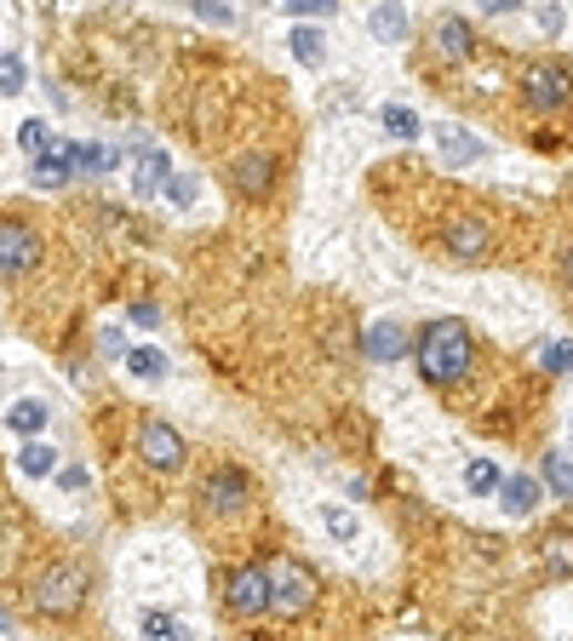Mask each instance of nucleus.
Returning <instances> with one entry per match:
<instances>
[{
  "label": "nucleus",
  "instance_id": "nucleus-33",
  "mask_svg": "<svg viewBox=\"0 0 573 641\" xmlns=\"http://www.w3.org/2000/svg\"><path fill=\"white\" fill-rule=\"evenodd\" d=\"M166 178H173V173H166ZM166 195H173L178 207H190V184H184V178H173V184H166Z\"/></svg>",
  "mask_w": 573,
  "mask_h": 641
},
{
  "label": "nucleus",
  "instance_id": "nucleus-15",
  "mask_svg": "<svg viewBox=\"0 0 573 641\" xmlns=\"http://www.w3.org/2000/svg\"><path fill=\"white\" fill-rule=\"evenodd\" d=\"M374 35L379 41H408V12H401L396 0H385V7L374 12Z\"/></svg>",
  "mask_w": 573,
  "mask_h": 641
},
{
  "label": "nucleus",
  "instance_id": "nucleus-18",
  "mask_svg": "<svg viewBox=\"0 0 573 641\" xmlns=\"http://www.w3.org/2000/svg\"><path fill=\"white\" fill-rule=\"evenodd\" d=\"M7 430H18V435L47 430V407H41V401H18V407L7 413Z\"/></svg>",
  "mask_w": 573,
  "mask_h": 641
},
{
  "label": "nucleus",
  "instance_id": "nucleus-3",
  "mask_svg": "<svg viewBox=\"0 0 573 641\" xmlns=\"http://www.w3.org/2000/svg\"><path fill=\"white\" fill-rule=\"evenodd\" d=\"M264 579H269V613H276L282 624H298L305 613H316L321 579L298 556H276V561L264 567Z\"/></svg>",
  "mask_w": 573,
  "mask_h": 641
},
{
  "label": "nucleus",
  "instance_id": "nucleus-13",
  "mask_svg": "<svg viewBox=\"0 0 573 641\" xmlns=\"http://www.w3.org/2000/svg\"><path fill=\"white\" fill-rule=\"evenodd\" d=\"M35 178L41 184H70L75 178V166H70V144H47V149H35Z\"/></svg>",
  "mask_w": 573,
  "mask_h": 641
},
{
  "label": "nucleus",
  "instance_id": "nucleus-27",
  "mask_svg": "<svg viewBox=\"0 0 573 641\" xmlns=\"http://www.w3.org/2000/svg\"><path fill=\"white\" fill-rule=\"evenodd\" d=\"M539 366H545V373H567V339H556V344H545V350H539Z\"/></svg>",
  "mask_w": 573,
  "mask_h": 641
},
{
  "label": "nucleus",
  "instance_id": "nucleus-29",
  "mask_svg": "<svg viewBox=\"0 0 573 641\" xmlns=\"http://www.w3.org/2000/svg\"><path fill=\"white\" fill-rule=\"evenodd\" d=\"M0 92H23V63L18 58H0Z\"/></svg>",
  "mask_w": 573,
  "mask_h": 641
},
{
  "label": "nucleus",
  "instance_id": "nucleus-12",
  "mask_svg": "<svg viewBox=\"0 0 573 641\" xmlns=\"http://www.w3.org/2000/svg\"><path fill=\"white\" fill-rule=\"evenodd\" d=\"M361 344H367V361H401L408 355V332H401V321H374Z\"/></svg>",
  "mask_w": 573,
  "mask_h": 641
},
{
  "label": "nucleus",
  "instance_id": "nucleus-31",
  "mask_svg": "<svg viewBox=\"0 0 573 641\" xmlns=\"http://www.w3.org/2000/svg\"><path fill=\"white\" fill-rule=\"evenodd\" d=\"M327 527H332V538H356V521L345 510H327Z\"/></svg>",
  "mask_w": 573,
  "mask_h": 641
},
{
  "label": "nucleus",
  "instance_id": "nucleus-10",
  "mask_svg": "<svg viewBox=\"0 0 573 641\" xmlns=\"http://www.w3.org/2000/svg\"><path fill=\"white\" fill-rule=\"evenodd\" d=\"M442 247H448V258H459V263H482L488 252H493V224L488 218H448V229H442Z\"/></svg>",
  "mask_w": 573,
  "mask_h": 641
},
{
  "label": "nucleus",
  "instance_id": "nucleus-17",
  "mask_svg": "<svg viewBox=\"0 0 573 641\" xmlns=\"http://www.w3.org/2000/svg\"><path fill=\"white\" fill-rule=\"evenodd\" d=\"M293 58L298 63H310V70H321V58H327V46H321V29H293Z\"/></svg>",
  "mask_w": 573,
  "mask_h": 641
},
{
  "label": "nucleus",
  "instance_id": "nucleus-16",
  "mask_svg": "<svg viewBox=\"0 0 573 641\" xmlns=\"http://www.w3.org/2000/svg\"><path fill=\"white\" fill-rule=\"evenodd\" d=\"M18 469H23V476H35V482H41V476H52V469H58V453H52L47 442H29V447L18 453Z\"/></svg>",
  "mask_w": 573,
  "mask_h": 641
},
{
  "label": "nucleus",
  "instance_id": "nucleus-35",
  "mask_svg": "<svg viewBox=\"0 0 573 641\" xmlns=\"http://www.w3.org/2000/svg\"><path fill=\"white\" fill-rule=\"evenodd\" d=\"M477 7H488V12H511L516 0H477Z\"/></svg>",
  "mask_w": 573,
  "mask_h": 641
},
{
  "label": "nucleus",
  "instance_id": "nucleus-28",
  "mask_svg": "<svg viewBox=\"0 0 573 641\" xmlns=\"http://www.w3.org/2000/svg\"><path fill=\"white\" fill-rule=\"evenodd\" d=\"M332 7H339V0H287V12H293V18H327Z\"/></svg>",
  "mask_w": 573,
  "mask_h": 641
},
{
  "label": "nucleus",
  "instance_id": "nucleus-19",
  "mask_svg": "<svg viewBox=\"0 0 573 641\" xmlns=\"http://www.w3.org/2000/svg\"><path fill=\"white\" fill-rule=\"evenodd\" d=\"M499 487H504V510H511V516H528L533 504H539V487L522 482V476H516V482H499Z\"/></svg>",
  "mask_w": 573,
  "mask_h": 641
},
{
  "label": "nucleus",
  "instance_id": "nucleus-5",
  "mask_svg": "<svg viewBox=\"0 0 573 641\" xmlns=\"http://www.w3.org/2000/svg\"><path fill=\"white\" fill-rule=\"evenodd\" d=\"M47 258V235L29 218H0V281H23L35 276Z\"/></svg>",
  "mask_w": 573,
  "mask_h": 641
},
{
  "label": "nucleus",
  "instance_id": "nucleus-20",
  "mask_svg": "<svg viewBox=\"0 0 573 641\" xmlns=\"http://www.w3.org/2000/svg\"><path fill=\"white\" fill-rule=\"evenodd\" d=\"M166 173H173V166H166V155H161V149H150L132 184H139V195H150V189H161V178H166Z\"/></svg>",
  "mask_w": 573,
  "mask_h": 641
},
{
  "label": "nucleus",
  "instance_id": "nucleus-8",
  "mask_svg": "<svg viewBox=\"0 0 573 641\" xmlns=\"http://www.w3.org/2000/svg\"><path fill=\"white\" fill-rule=\"evenodd\" d=\"M276 184H282V161L276 155L253 149V155H235L229 161V189L242 195V200H269V195H276Z\"/></svg>",
  "mask_w": 573,
  "mask_h": 641
},
{
  "label": "nucleus",
  "instance_id": "nucleus-4",
  "mask_svg": "<svg viewBox=\"0 0 573 641\" xmlns=\"http://www.w3.org/2000/svg\"><path fill=\"white\" fill-rule=\"evenodd\" d=\"M247 510H253L247 469H235V464L207 469V482H201V493H195V516L201 521H235V516H247Z\"/></svg>",
  "mask_w": 573,
  "mask_h": 641
},
{
  "label": "nucleus",
  "instance_id": "nucleus-32",
  "mask_svg": "<svg viewBox=\"0 0 573 641\" xmlns=\"http://www.w3.org/2000/svg\"><path fill=\"white\" fill-rule=\"evenodd\" d=\"M442 144H448L453 161H477V144H470V138H442Z\"/></svg>",
  "mask_w": 573,
  "mask_h": 641
},
{
  "label": "nucleus",
  "instance_id": "nucleus-22",
  "mask_svg": "<svg viewBox=\"0 0 573 641\" xmlns=\"http://www.w3.org/2000/svg\"><path fill=\"white\" fill-rule=\"evenodd\" d=\"M385 126H390V138H419V115H413V110H401V104L385 110Z\"/></svg>",
  "mask_w": 573,
  "mask_h": 641
},
{
  "label": "nucleus",
  "instance_id": "nucleus-37",
  "mask_svg": "<svg viewBox=\"0 0 573 641\" xmlns=\"http://www.w3.org/2000/svg\"><path fill=\"white\" fill-rule=\"evenodd\" d=\"M0 630H12V613H0Z\"/></svg>",
  "mask_w": 573,
  "mask_h": 641
},
{
  "label": "nucleus",
  "instance_id": "nucleus-21",
  "mask_svg": "<svg viewBox=\"0 0 573 641\" xmlns=\"http://www.w3.org/2000/svg\"><path fill=\"white\" fill-rule=\"evenodd\" d=\"M126 366H132L139 379H166V355H161V350H132Z\"/></svg>",
  "mask_w": 573,
  "mask_h": 641
},
{
  "label": "nucleus",
  "instance_id": "nucleus-23",
  "mask_svg": "<svg viewBox=\"0 0 573 641\" xmlns=\"http://www.w3.org/2000/svg\"><path fill=\"white\" fill-rule=\"evenodd\" d=\"M545 482L556 498H567V453L562 447H551V458H545Z\"/></svg>",
  "mask_w": 573,
  "mask_h": 641
},
{
  "label": "nucleus",
  "instance_id": "nucleus-11",
  "mask_svg": "<svg viewBox=\"0 0 573 641\" xmlns=\"http://www.w3.org/2000/svg\"><path fill=\"white\" fill-rule=\"evenodd\" d=\"M430 52L442 63H470V58H477V29H470L464 18H442L430 29Z\"/></svg>",
  "mask_w": 573,
  "mask_h": 641
},
{
  "label": "nucleus",
  "instance_id": "nucleus-7",
  "mask_svg": "<svg viewBox=\"0 0 573 641\" xmlns=\"http://www.w3.org/2000/svg\"><path fill=\"white\" fill-rule=\"evenodd\" d=\"M139 458L155 469V476H178L184 458H190V447H184V435L166 424V418H144V424H139Z\"/></svg>",
  "mask_w": 573,
  "mask_h": 641
},
{
  "label": "nucleus",
  "instance_id": "nucleus-14",
  "mask_svg": "<svg viewBox=\"0 0 573 641\" xmlns=\"http://www.w3.org/2000/svg\"><path fill=\"white\" fill-rule=\"evenodd\" d=\"M70 166H75V178L110 173V166H115V149H104V144H70Z\"/></svg>",
  "mask_w": 573,
  "mask_h": 641
},
{
  "label": "nucleus",
  "instance_id": "nucleus-1",
  "mask_svg": "<svg viewBox=\"0 0 573 641\" xmlns=\"http://www.w3.org/2000/svg\"><path fill=\"white\" fill-rule=\"evenodd\" d=\"M413 361H419V379L430 384V390H459V384H470V373H477V339H470V327L464 321H453V316H436V321H424L419 327V350H413Z\"/></svg>",
  "mask_w": 573,
  "mask_h": 641
},
{
  "label": "nucleus",
  "instance_id": "nucleus-25",
  "mask_svg": "<svg viewBox=\"0 0 573 641\" xmlns=\"http://www.w3.org/2000/svg\"><path fill=\"white\" fill-rule=\"evenodd\" d=\"M18 144H23L29 155H35V149H47V144H52V132H47V121H23V126H18Z\"/></svg>",
  "mask_w": 573,
  "mask_h": 641
},
{
  "label": "nucleus",
  "instance_id": "nucleus-30",
  "mask_svg": "<svg viewBox=\"0 0 573 641\" xmlns=\"http://www.w3.org/2000/svg\"><path fill=\"white\" fill-rule=\"evenodd\" d=\"M195 12L207 18V23H235V12L224 7V0H195Z\"/></svg>",
  "mask_w": 573,
  "mask_h": 641
},
{
  "label": "nucleus",
  "instance_id": "nucleus-26",
  "mask_svg": "<svg viewBox=\"0 0 573 641\" xmlns=\"http://www.w3.org/2000/svg\"><path fill=\"white\" fill-rule=\"evenodd\" d=\"M464 482H470V493H493V487H499V469H493L488 458H477V464H470V476H464Z\"/></svg>",
  "mask_w": 573,
  "mask_h": 641
},
{
  "label": "nucleus",
  "instance_id": "nucleus-6",
  "mask_svg": "<svg viewBox=\"0 0 573 641\" xmlns=\"http://www.w3.org/2000/svg\"><path fill=\"white\" fill-rule=\"evenodd\" d=\"M224 619H235V624L269 619V579H264V567H235L229 579H224Z\"/></svg>",
  "mask_w": 573,
  "mask_h": 641
},
{
  "label": "nucleus",
  "instance_id": "nucleus-24",
  "mask_svg": "<svg viewBox=\"0 0 573 641\" xmlns=\"http://www.w3.org/2000/svg\"><path fill=\"white\" fill-rule=\"evenodd\" d=\"M144 635H155V641H173V635H190L178 619H166V613H144Z\"/></svg>",
  "mask_w": 573,
  "mask_h": 641
},
{
  "label": "nucleus",
  "instance_id": "nucleus-34",
  "mask_svg": "<svg viewBox=\"0 0 573 641\" xmlns=\"http://www.w3.org/2000/svg\"><path fill=\"white\" fill-rule=\"evenodd\" d=\"M132 321H139V327H155L161 310H155V303H139V310H132Z\"/></svg>",
  "mask_w": 573,
  "mask_h": 641
},
{
  "label": "nucleus",
  "instance_id": "nucleus-36",
  "mask_svg": "<svg viewBox=\"0 0 573 641\" xmlns=\"http://www.w3.org/2000/svg\"><path fill=\"white\" fill-rule=\"evenodd\" d=\"M7 556H12V545H7V527H0V572H7Z\"/></svg>",
  "mask_w": 573,
  "mask_h": 641
},
{
  "label": "nucleus",
  "instance_id": "nucleus-9",
  "mask_svg": "<svg viewBox=\"0 0 573 641\" xmlns=\"http://www.w3.org/2000/svg\"><path fill=\"white\" fill-rule=\"evenodd\" d=\"M522 97L533 115H562L567 110V63H533V70L522 75Z\"/></svg>",
  "mask_w": 573,
  "mask_h": 641
},
{
  "label": "nucleus",
  "instance_id": "nucleus-2",
  "mask_svg": "<svg viewBox=\"0 0 573 641\" xmlns=\"http://www.w3.org/2000/svg\"><path fill=\"white\" fill-rule=\"evenodd\" d=\"M86 596H92V567L86 561H47L23 590L35 619H75L86 607Z\"/></svg>",
  "mask_w": 573,
  "mask_h": 641
}]
</instances>
